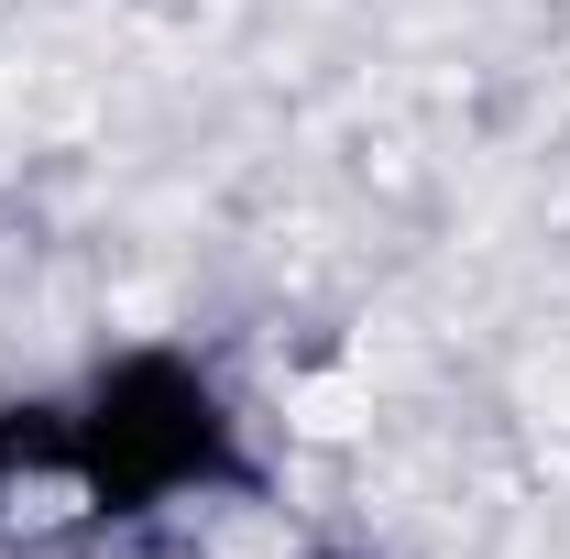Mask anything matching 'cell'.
I'll use <instances>...</instances> for the list:
<instances>
[{"label": "cell", "mask_w": 570, "mask_h": 559, "mask_svg": "<svg viewBox=\"0 0 570 559\" xmlns=\"http://www.w3.org/2000/svg\"><path fill=\"white\" fill-rule=\"evenodd\" d=\"M352 406H362L352 384H307V428H352Z\"/></svg>", "instance_id": "1"}]
</instances>
